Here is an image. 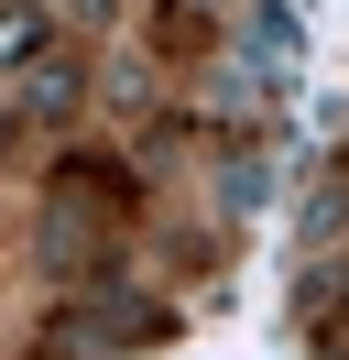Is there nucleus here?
<instances>
[{
  "instance_id": "1",
  "label": "nucleus",
  "mask_w": 349,
  "mask_h": 360,
  "mask_svg": "<svg viewBox=\"0 0 349 360\" xmlns=\"http://www.w3.org/2000/svg\"><path fill=\"white\" fill-rule=\"evenodd\" d=\"M44 55V11L33 0H0V66H33Z\"/></svg>"
}]
</instances>
